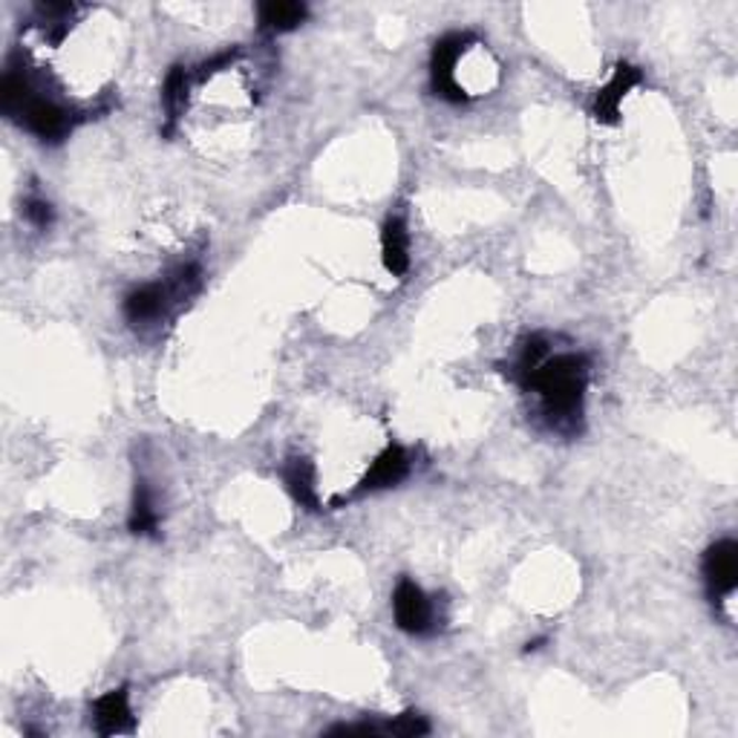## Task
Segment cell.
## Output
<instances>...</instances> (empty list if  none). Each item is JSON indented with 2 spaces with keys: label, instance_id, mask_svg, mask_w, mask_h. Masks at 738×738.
I'll use <instances>...</instances> for the list:
<instances>
[{
  "label": "cell",
  "instance_id": "277c9868",
  "mask_svg": "<svg viewBox=\"0 0 738 738\" xmlns=\"http://www.w3.org/2000/svg\"><path fill=\"white\" fill-rule=\"evenodd\" d=\"M704 583L707 594L716 600L730 598L738 586V546L732 539H718L716 546H709L702 562Z\"/></svg>",
  "mask_w": 738,
  "mask_h": 738
},
{
  "label": "cell",
  "instance_id": "5b68a950",
  "mask_svg": "<svg viewBox=\"0 0 738 738\" xmlns=\"http://www.w3.org/2000/svg\"><path fill=\"white\" fill-rule=\"evenodd\" d=\"M410 456L401 444H390L381 456L372 462V467L367 471L361 482H358V491L355 494H376V491H387V487H396L410 476Z\"/></svg>",
  "mask_w": 738,
  "mask_h": 738
},
{
  "label": "cell",
  "instance_id": "4fadbf2b",
  "mask_svg": "<svg viewBox=\"0 0 738 738\" xmlns=\"http://www.w3.org/2000/svg\"><path fill=\"white\" fill-rule=\"evenodd\" d=\"M387 736H404V738H415V736H428L430 732V721L419 713H401V716L392 718L390 724H384Z\"/></svg>",
  "mask_w": 738,
  "mask_h": 738
},
{
  "label": "cell",
  "instance_id": "7a4b0ae2",
  "mask_svg": "<svg viewBox=\"0 0 738 738\" xmlns=\"http://www.w3.org/2000/svg\"><path fill=\"white\" fill-rule=\"evenodd\" d=\"M392 614L399 623L401 632L413 637H430L436 635L439 629V612L433 600L421 591L419 583H413L410 577H401L396 591H392Z\"/></svg>",
  "mask_w": 738,
  "mask_h": 738
},
{
  "label": "cell",
  "instance_id": "7c38bea8",
  "mask_svg": "<svg viewBox=\"0 0 738 738\" xmlns=\"http://www.w3.org/2000/svg\"><path fill=\"white\" fill-rule=\"evenodd\" d=\"M184 102H188V73L184 67H173L165 78L162 87V107H165V118H168V125H165V136H170V130L177 127L179 116L184 110Z\"/></svg>",
  "mask_w": 738,
  "mask_h": 738
},
{
  "label": "cell",
  "instance_id": "52a82bcc",
  "mask_svg": "<svg viewBox=\"0 0 738 738\" xmlns=\"http://www.w3.org/2000/svg\"><path fill=\"white\" fill-rule=\"evenodd\" d=\"M637 82H641V70L632 67V64H618L609 84L600 87L598 98H594V118L603 122V125H614L618 116H621L623 98H626V93L635 87Z\"/></svg>",
  "mask_w": 738,
  "mask_h": 738
},
{
  "label": "cell",
  "instance_id": "ba28073f",
  "mask_svg": "<svg viewBox=\"0 0 738 738\" xmlns=\"http://www.w3.org/2000/svg\"><path fill=\"white\" fill-rule=\"evenodd\" d=\"M283 482H286V491L301 508L320 510V496L318 485H315V465H312V458H288L286 465H283Z\"/></svg>",
  "mask_w": 738,
  "mask_h": 738
},
{
  "label": "cell",
  "instance_id": "5bb4252c",
  "mask_svg": "<svg viewBox=\"0 0 738 738\" xmlns=\"http://www.w3.org/2000/svg\"><path fill=\"white\" fill-rule=\"evenodd\" d=\"M23 217H27V222L35 225L38 231H46L52 225V220H55V211H52L50 202L41 200V197H30V200L23 202Z\"/></svg>",
  "mask_w": 738,
  "mask_h": 738
},
{
  "label": "cell",
  "instance_id": "8fae6325",
  "mask_svg": "<svg viewBox=\"0 0 738 738\" xmlns=\"http://www.w3.org/2000/svg\"><path fill=\"white\" fill-rule=\"evenodd\" d=\"M260 15V30L266 32H292L297 30L306 15H309V9L306 3H292V0H272V3H263L257 9Z\"/></svg>",
  "mask_w": 738,
  "mask_h": 738
},
{
  "label": "cell",
  "instance_id": "3957f363",
  "mask_svg": "<svg viewBox=\"0 0 738 738\" xmlns=\"http://www.w3.org/2000/svg\"><path fill=\"white\" fill-rule=\"evenodd\" d=\"M471 44V35H462V32H451V35L439 38V44L433 46V55H430V84H433V93L439 98L451 104L467 102L465 87L458 84L456 67L462 52Z\"/></svg>",
  "mask_w": 738,
  "mask_h": 738
},
{
  "label": "cell",
  "instance_id": "30bf717a",
  "mask_svg": "<svg viewBox=\"0 0 738 738\" xmlns=\"http://www.w3.org/2000/svg\"><path fill=\"white\" fill-rule=\"evenodd\" d=\"M159 508H156V496L145 479H136L134 487V505H130V517H127V528L136 537H159Z\"/></svg>",
  "mask_w": 738,
  "mask_h": 738
},
{
  "label": "cell",
  "instance_id": "6da1fadb",
  "mask_svg": "<svg viewBox=\"0 0 738 738\" xmlns=\"http://www.w3.org/2000/svg\"><path fill=\"white\" fill-rule=\"evenodd\" d=\"M525 390L539 396L548 424L560 433H580L583 421L586 387H589V361L580 352L548 355L519 381Z\"/></svg>",
  "mask_w": 738,
  "mask_h": 738
},
{
  "label": "cell",
  "instance_id": "9c48e42d",
  "mask_svg": "<svg viewBox=\"0 0 738 738\" xmlns=\"http://www.w3.org/2000/svg\"><path fill=\"white\" fill-rule=\"evenodd\" d=\"M381 263L392 277H404L410 268V231L401 217H390L381 229Z\"/></svg>",
  "mask_w": 738,
  "mask_h": 738
},
{
  "label": "cell",
  "instance_id": "8992f818",
  "mask_svg": "<svg viewBox=\"0 0 738 738\" xmlns=\"http://www.w3.org/2000/svg\"><path fill=\"white\" fill-rule=\"evenodd\" d=\"M93 724L98 736H118L134 732V713H130V693L127 687L110 689L93 704Z\"/></svg>",
  "mask_w": 738,
  "mask_h": 738
}]
</instances>
